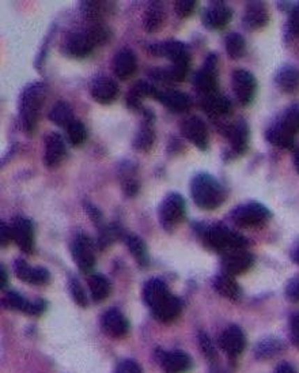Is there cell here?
<instances>
[{
    "instance_id": "obj_26",
    "label": "cell",
    "mask_w": 299,
    "mask_h": 373,
    "mask_svg": "<svg viewBox=\"0 0 299 373\" xmlns=\"http://www.w3.org/2000/svg\"><path fill=\"white\" fill-rule=\"evenodd\" d=\"M113 8H114L113 1H102V0H84L81 1L79 6L82 15L86 20L93 21L94 24H100L105 17H108Z\"/></svg>"
},
{
    "instance_id": "obj_44",
    "label": "cell",
    "mask_w": 299,
    "mask_h": 373,
    "mask_svg": "<svg viewBox=\"0 0 299 373\" xmlns=\"http://www.w3.org/2000/svg\"><path fill=\"white\" fill-rule=\"evenodd\" d=\"M197 8L196 0H176L174 1V13L180 20H185L190 17Z\"/></svg>"
},
{
    "instance_id": "obj_54",
    "label": "cell",
    "mask_w": 299,
    "mask_h": 373,
    "mask_svg": "<svg viewBox=\"0 0 299 373\" xmlns=\"http://www.w3.org/2000/svg\"><path fill=\"white\" fill-rule=\"evenodd\" d=\"M290 330H291V341H293V344L299 347V312L294 314L291 316Z\"/></svg>"
},
{
    "instance_id": "obj_34",
    "label": "cell",
    "mask_w": 299,
    "mask_h": 373,
    "mask_svg": "<svg viewBox=\"0 0 299 373\" xmlns=\"http://www.w3.org/2000/svg\"><path fill=\"white\" fill-rule=\"evenodd\" d=\"M214 289L217 293L229 300H238L241 297V288L236 281L234 275L227 272H220L214 278Z\"/></svg>"
},
{
    "instance_id": "obj_3",
    "label": "cell",
    "mask_w": 299,
    "mask_h": 373,
    "mask_svg": "<svg viewBox=\"0 0 299 373\" xmlns=\"http://www.w3.org/2000/svg\"><path fill=\"white\" fill-rule=\"evenodd\" d=\"M200 233L204 244L208 248L222 254H227L236 249H245L247 247V240L243 235L231 231L222 224L207 225L200 231Z\"/></svg>"
},
{
    "instance_id": "obj_13",
    "label": "cell",
    "mask_w": 299,
    "mask_h": 373,
    "mask_svg": "<svg viewBox=\"0 0 299 373\" xmlns=\"http://www.w3.org/2000/svg\"><path fill=\"white\" fill-rule=\"evenodd\" d=\"M203 25L210 30H222L233 20V10L224 1H213L203 13Z\"/></svg>"
},
{
    "instance_id": "obj_12",
    "label": "cell",
    "mask_w": 299,
    "mask_h": 373,
    "mask_svg": "<svg viewBox=\"0 0 299 373\" xmlns=\"http://www.w3.org/2000/svg\"><path fill=\"white\" fill-rule=\"evenodd\" d=\"M71 255L77 266L79 267V270L83 272H89L95 265L93 242L84 233L75 235L71 242Z\"/></svg>"
},
{
    "instance_id": "obj_14",
    "label": "cell",
    "mask_w": 299,
    "mask_h": 373,
    "mask_svg": "<svg viewBox=\"0 0 299 373\" xmlns=\"http://www.w3.org/2000/svg\"><path fill=\"white\" fill-rule=\"evenodd\" d=\"M11 229H13L14 241L17 242L20 249L25 254H33L34 244H36L33 222L25 217H15L13 219Z\"/></svg>"
},
{
    "instance_id": "obj_7",
    "label": "cell",
    "mask_w": 299,
    "mask_h": 373,
    "mask_svg": "<svg viewBox=\"0 0 299 373\" xmlns=\"http://www.w3.org/2000/svg\"><path fill=\"white\" fill-rule=\"evenodd\" d=\"M148 54L166 57L174 66H190V50L187 44L178 40H167L148 45Z\"/></svg>"
},
{
    "instance_id": "obj_29",
    "label": "cell",
    "mask_w": 299,
    "mask_h": 373,
    "mask_svg": "<svg viewBox=\"0 0 299 373\" xmlns=\"http://www.w3.org/2000/svg\"><path fill=\"white\" fill-rule=\"evenodd\" d=\"M170 294L171 293L169 288L166 286V284L158 278H153L147 281L143 286V298L151 309L155 308L158 304H161L163 300L167 298Z\"/></svg>"
},
{
    "instance_id": "obj_15",
    "label": "cell",
    "mask_w": 299,
    "mask_h": 373,
    "mask_svg": "<svg viewBox=\"0 0 299 373\" xmlns=\"http://www.w3.org/2000/svg\"><path fill=\"white\" fill-rule=\"evenodd\" d=\"M90 93H91V97L95 103H98L101 105H109L117 100L118 93H120V87H118L116 80L105 77V75H101L91 82Z\"/></svg>"
},
{
    "instance_id": "obj_33",
    "label": "cell",
    "mask_w": 299,
    "mask_h": 373,
    "mask_svg": "<svg viewBox=\"0 0 299 373\" xmlns=\"http://www.w3.org/2000/svg\"><path fill=\"white\" fill-rule=\"evenodd\" d=\"M118 179L124 193L128 198H134L139 192V182L136 179V166L132 161H124L118 166Z\"/></svg>"
},
{
    "instance_id": "obj_10",
    "label": "cell",
    "mask_w": 299,
    "mask_h": 373,
    "mask_svg": "<svg viewBox=\"0 0 299 373\" xmlns=\"http://www.w3.org/2000/svg\"><path fill=\"white\" fill-rule=\"evenodd\" d=\"M181 133L185 139H188L193 146H196L199 150L206 152L210 145V135L207 126L203 119L199 116H190L188 119L183 120L180 126Z\"/></svg>"
},
{
    "instance_id": "obj_4",
    "label": "cell",
    "mask_w": 299,
    "mask_h": 373,
    "mask_svg": "<svg viewBox=\"0 0 299 373\" xmlns=\"http://www.w3.org/2000/svg\"><path fill=\"white\" fill-rule=\"evenodd\" d=\"M187 215V202L178 192L167 193L158 207L160 224L164 231L171 232L183 224Z\"/></svg>"
},
{
    "instance_id": "obj_30",
    "label": "cell",
    "mask_w": 299,
    "mask_h": 373,
    "mask_svg": "<svg viewBox=\"0 0 299 373\" xmlns=\"http://www.w3.org/2000/svg\"><path fill=\"white\" fill-rule=\"evenodd\" d=\"M201 107L204 109V112L211 117H222V116L230 115L233 110L231 101L226 96L220 94L219 92L211 96L203 97Z\"/></svg>"
},
{
    "instance_id": "obj_47",
    "label": "cell",
    "mask_w": 299,
    "mask_h": 373,
    "mask_svg": "<svg viewBox=\"0 0 299 373\" xmlns=\"http://www.w3.org/2000/svg\"><path fill=\"white\" fill-rule=\"evenodd\" d=\"M84 212H86V214L90 217V219L94 222V225L97 226V228H102V226H105L104 225V215H102V213H101V210L95 206V205H93L91 202H84Z\"/></svg>"
},
{
    "instance_id": "obj_35",
    "label": "cell",
    "mask_w": 299,
    "mask_h": 373,
    "mask_svg": "<svg viewBox=\"0 0 299 373\" xmlns=\"http://www.w3.org/2000/svg\"><path fill=\"white\" fill-rule=\"evenodd\" d=\"M267 140L280 149H293L296 145V135L290 133L286 127H283L279 122L272 124L266 133Z\"/></svg>"
},
{
    "instance_id": "obj_2",
    "label": "cell",
    "mask_w": 299,
    "mask_h": 373,
    "mask_svg": "<svg viewBox=\"0 0 299 373\" xmlns=\"http://www.w3.org/2000/svg\"><path fill=\"white\" fill-rule=\"evenodd\" d=\"M190 195L194 205L206 212H214L226 199V191L217 179L206 172L197 173L190 180Z\"/></svg>"
},
{
    "instance_id": "obj_6",
    "label": "cell",
    "mask_w": 299,
    "mask_h": 373,
    "mask_svg": "<svg viewBox=\"0 0 299 373\" xmlns=\"http://www.w3.org/2000/svg\"><path fill=\"white\" fill-rule=\"evenodd\" d=\"M219 57L217 54H210L200 70L193 75V86L203 96H211L217 93L219 89Z\"/></svg>"
},
{
    "instance_id": "obj_1",
    "label": "cell",
    "mask_w": 299,
    "mask_h": 373,
    "mask_svg": "<svg viewBox=\"0 0 299 373\" xmlns=\"http://www.w3.org/2000/svg\"><path fill=\"white\" fill-rule=\"evenodd\" d=\"M48 86L44 82H31L24 87L20 96V122L27 135L37 130L40 115L47 100Z\"/></svg>"
},
{
    "instance_id": "obj_37",
    "label": "cell",
    "mask_w": 299,
    "mask_h": 373,
    "mask_svg": "<svg viewBox=\"0 0 299 373\" xmlns=\"http://www.w3.org/2000/svg\"><path fill=\"white\" fill-rule=\"evenodd\" d=\"M89 289H90V294H91L93 300L95 302H101V301L108 298L112 286H110V282L105 275L93 274L89 278Z\"/></svg>"
},
{
    "instance_id": "obj_42",
    "label": "cell",
    "mask_w": 299,
    "mask_h": 373,
    "mask_svg": "<svg viewBox=\"0 0 299 373\" xmlns=\"http://www.w3.org/2000/svg\"><path fill=\"white\" fill-rule=\"evenodd\" d=\"M67 138L72 146H81L87 139V130L81 120H74L67 129Z\"/></svg>"
},
{
    "instance_id": "obj_58",
    "label": "cell",
    "mask_w": 299,
    "mask_h": 373,
    "mask_svg": "<svg viewBox=\"0 0 299 373\" xmlns=\"http://www.w3.org/2000/svg\"><path fill=\"white\" fill-rule=\"evenodd\" d=\"M293 261H294L297 265H299V245L294 249V252H293Z\"/></svg>"
},
{
    "instance_id": "obj_39",
    "label": "cell",
    "mask_w": 299,
    "mask_h": 373,
    "mask_svg": "<svg viewBox=\"0 0 299 373\" xmlns=\"http://www.w3.org/2000/svg\"><path fill=\"white\" fill-rule=\"evenodd\" d=\"M124 240H125V244L128 247V251L135 258L139 266H147L148 262H150V258H148V251H147V247H146L144 241L135 236V235H127L124 237Z\"/></svg>"
},
{
    "instance_id": "obj_53",
    "label": "cell",
    "mask_w": 299,
    "mask_h": 373,
    "mask_svg": "<svg viewBox=\"0 0 299 373\" xmlns=\"http://www.w3.org/2000/svg\"><path fill=\"white\" fill-rule=\"evenodd\" d=\"M11 241H14L11 225L8 226L6 222H1V226H0V242H1V247H7Z\"/></svg>"
},
{
    "instance_id": "obj_32",
    "label": "cell",
    "mask_w": 299,
    "mask_h": 373,
    "mask_svg": "<svg viewBox=\"0 0 299 373\" xmlns=\"http://www.w3.org/2000/svg\"><path fill=\"white\" fill-rule=\"evenodd\" d=\"M276 86L287 94H294L299 90V70L294 66H283L275 75Z\"/></svg>"
},
{
    "instance_id": "obj_48",
    "label": "cell",
    "mask_w": 299,
    "mask_h": 373,
    "mask_svg": "<svg viewBox=\"0 0 299 373\" xmlns=\"http://www.w3.org/2000/svg\"><path fill=\"white\" fill-rule=\"evenodd\" d=\"M287 33L293 37H299V6L290 11L287 21Z\"/></svg>"
},
{
    "instance_id": "obj_25",
    "label": "cell",
    "mask_w": 299,
    "mask_h": 373,
    "mask_svg": "<svg viewBox=\"0 0 299 373\" xmlns=\"http://www.w3.org/2000/svg\"><path fill=\"white\" fill-rule=\"evenodd\" d=\"M161 367L166 373H185L190 371L192 361L190 357L181 350L161 353Z\"/></svg>"
},
{
    "instance_id": "obj_36",
    "label": "cell",
    "mask_w": 299,
    "mask_h": 373,
    "mask_svg": "<svg viewBox=\"0 0 299 373\" xmlns=\"http://www.w3.org/2000/svg\"><path fill=\"white\" fill-rule=\"evenodd\" d=\"M49 120L59 127L67 129L77 119L74 117V110L68 103L57 101L49 112Z\"/></svg>"
},
{
    "instance_id": "obj_23",
    "label": "cell",
    "mask_w": 299,
    "mask_h": 373,
    "mask_svg": "<svg viewBox=\"0 0 299 373\" xmlns=\"http://www.w3.org/2000/svg\"><path fill=\"white\" fill-rule=\"evenodd\" d=\"M137 70V57L130 48L118 51L113 59V73L120 80H128L135 75Z\"/></svg>"
},
{
    "instance_id": "obj_56",
    "label": "cell",
    "mask_w": 299,
    "mask_h": 373,
    "mask_svg": "<svg viewBox=\"0 0 299 373\" xmlns=\"http://www.w3.org/2000/svg\"><path fill=\"white\" fill-rule=\"evenodd\" d=\"M275 373H297L296 371H294V368L293 367H290L289 364H282V365H279L277 368H276V371H275Z\"/></svg>"
},
{
    "instance_id": "obj_24",
    "label": "cell",
    "mask_w": 299,
    "mask_h": 373,
    "mask_svg": "<svg viewBox=\"0 0 299 373\" xmlns=\"http://www.w3.org/2000/svg\"><path fill=\"white\" fill-rule=\"evenodd\" d=\"M102 330L113 338L124 337L130 330V323L127 318L116 308L108 309L101 319Z\"/></svg>"
},
{
    "instance_id": "obj_28",
    "label": "cell",
    "mask_w": 299,
    "mask_h": 373,
    "mask_svg": "<svg viewBox=\"0 0 299 373\" xmlns=\"http://www.w3.org/2000/svg\"><path fill=\"white\" fill-rule=\"evenodd\" d=\"M166 8L161 1H153L146 8L143 17V27L147 33L160 31L166 22Z\"/></svg>"
},
{
    "instance_id": "obj_55",
    "label": "cell",
    "mask_w": 299,
    "mask_h": 373,
    "mask_svg": "<svg viewBox=\"0 0 299 373\" xmlns=\"http://www.w3.org/2000/svg\"><path fill=\"white\" fill-rule=\"evenodd\" d=\"M7 282H8V274H7V270L6 267H0V288L4 289L7 286Z\"/></svg>"
},
{
    "instance_id": "obj_46",
    "label": "cell",
    "mask_w": 299,
    "mask_h": 373,
    "mask_svg": "<svg viewBox=\"0 0 299 373\" xmlns=\"http://www.w3.org/2000/svg\"><path fill=\"white\" fill-rule=\"evenodd\" d=\"M70 292L74 298V301L81 305V307H87V297L84 293V289L82 288L81 282L77 278L70 279Z\"/></svg>"
},
{
    "instance_id": "obj_8",
    "label": "cell",
    "mask_w": 299,
    "mask_h": 373,
    "mask_svg": "<svg viewBox=\"0 0 299 373\" xmlns=\"http://www.w3.org/2000/svg\"><path fill=\"white\" fill-rule=\"evenodd\" d=\"M95 44L87 30H75L68 33L61 43V54L70 59H84L93 54Z\"/></svg>"
},
{
    "instance_id": "obj_22",
    "label": "cell",
    "mask_w": 299,
    "mask_h": 373,
    "mask_svg": "<svg viewBox=\"0 0 299 373\" xmlns=\"http://www.w3.org/2000/svg\"><path fill=\"white\" fill-rule=\"evenodd\" d=\"M14 272L18 279L30 285H45L51 279V274L44 267H31L22 259L15 261Z\"/></svg>"
},
{
    "instance_id": "obj_18",
    "label": "cell",
    "mask_w": 299,
    "mask_h": 373,
    "mask_svg": "<svg viewBox=\"0 0 299 373\" xmlns=\"http://www.w3.org/2000/svg\"><path fill=\"white\" fill-rule=\"evenodd\" d=\"M254 263V256L246 249H236L223 254L222 268L230 275H240L246 272Z\"/></svg>"
},
{
    "instance_id": "obj_52",
    "label": "cell",
    "mask_w": 299,
    "mask_h": 373,
    "mask_svg": "<svg viewBox=\"0 0 299 373\" xmlns=\"http://www.w3.org/2000/svg\"><path fill=\"white\" fill-rule=\"evenodd\" d=\"M116 373H143L140 367L136 364L135 361L125 360L117 365Z\"/></svg>"
},
{
    "instance_id": "obj_51",
    "label": "cell",
    "mask_w": 299,
    "mask_h": 373,
    "mask_svg": "<svg viewBox=\"0 0 299 373\" xmlns=\"http://www.w3.org/2000/svg\"><path fill=\"white\" fill-rule=\"evenodd\" d=\"M286 297L291 302H299V277H294L286 286Z\"/></svg>"
},
{
    "instance_id": "obj_43",
    "label": "cell",
    "mask_w": 299,
    "mask_h": 373,
    "mask_svg": "<svg viewBox=\"0 0 299 373\" xmlns=\"http://www.w3.org/2000/svg\"><path fill=\"white\" fill-rule=\"evenodd\" d=\"M89 36L91 37L93 43L95 44V47H101L105 45L112 37V31L108 27H105L104 24H93L91 27H86Z\"/></svg>"
},
{
    "instance_id": "obj_20",
    "label": "cell",
    "mask_w": 299,
    "mask_h": 373,
    "mask_svg": "<svg viewBox=\"0 0 299 373\" xmlns=\"http://www.w3.org/2000/svg\"><path fill=\"white\" fill-rule=\"evenodd\" d=\"M154 98L174 113H185L192 108V98L180 90H157Z\"/></svg>"
},
{
    "instance_id": "obj_41",
    "label": "cell",
    "mask_w": 299,
    "mask_h": 373,
    "mask_svg": "<svg viewBox=\"0 0 299 373\" xmlns=\"http://www.w3.org/2000/svg\"><path fill=\"white\" fill-rule=\"evenodd\" d=\"M279 123L294 135L299 133V104L287 108L282 115Z\"/></svg>"
},
{
    "instance_id": "obj_38",
    "label": "cell",
    "mask_w": 299,
    "mask_h": 373,
    "mask_svg": "<svg viewBox=\"0 0 299 373\" xmlns=\"http://www.w3.org/2000/svg\"><path fill=\"white\" fill-rule=\"evenodd\" d=\"M3 305L8 309L24 312L27 315H33L34 311V301H29L22 294L17 292H7L3 297Z\"/></svg>"
},
{
    "instance_id": "obj_16",
    "label": "cell",
    "mask_w": 299,
    "mask_h": 373,
    "mask_svg": "<svg viewBox=\"0 0 299 373\" xmlns=\"http://www.w3.org/2000/svg\"><path fill=\"white\" fill-rule=\"evenodd\" d=\"M220 131L223 133L224 136H227L230 139L231 152L236 156H243L246 153L247 146H249L250 131H249V126L244 119L236 122L234 124L220 127Z\"/></svg>"
},
{
    "instance_id": "obj_11",
    "label": "cell",
    "mask_w": 299,
    "mask_h": 373,
    "mask_svg": "<svg viewBox=\"0 0 299 373\" xmlns=\"http://www.w3.org/2000/svg\"><path fill=\"white\" fill-rule=\"evenodd\" d=\"M233 90L241 105L252 104L257 92L256 77L247 70L237 68L233 73Z\"/></svg>"
},
{
    "instance_id": "obj_31",
    "label": "cell",
    "mask_w": 299,
    "mask_h": 373,
    "mask_svg": "<svg viewBox=\"0 0 299 373\" xmlns=\"http://www.w3.org/2000/svg\"><path fill=\"white\" fill-rule=\"evenodd\" d=\"M181 309H183V304L180 298L176 297L174 294H170L167 298H164L161 304H158L151 311L157 320L162 323H170L178 318V315L181 314Z\"/></svg>"
},
{
    "instance_id": "obj_40",
    "label": "cell",
    "mask_w": 299,
    "mask_h": 373,
    "mask_svg": "<svg viewBox=\"0 0 299 373\" xmlns=\"http://www.w3.org/2000/svg\"><path fill=\"white\" fill-rule=\"evenodd\" d=\"M224 47L229 57L233 60L244 57L246 52V43L240 33H229L224 38Z\"/></svg>"
},
{
    "instance_id": "obj_50",
    "label": "cell",
    "mask_w": 299,
    "mask_h": 373,
    "mask_svg": "<svg viewBox=\"0 0 299 373\" xmlns=\"http://www.w3.org/2000/svg\"><path fill=\"white\" fill-rule=\"evenodd\" d=\"M52 36H54V29L48 33V36H47V38L44 40V44H43V47H41V51H40V54H38V57H37V60H36V67L38 68V70H41V67L44 66V61H45V59H47V54H48V51H49V45H51V40H52Z\"/></svg>"
},
{
    "instance_id": "obj_49",
    "label": "cell",
    "mask_w": 299,
    "mask_h": 373,
    "mask_svg": "<svg viewBox=\"0 0 299 373\" xmlns=\"http://www.w3.org/2000/svg\"><path fill=\"white\" fill-rule=\"evenodd\" d=\"M200 347H201V350H203V353H204V356L208 358V360H211V361H214L215 360V357H217V353H215V349H214V345H213V342L210 341V338H208V335L207 334H200Z\"/></svg>"
},
{
    "instance_id": "obj_45",
    "label": "cell",
    "mask_w": 299,
    "mask_h": 373,
    "mask_svg": "<svg viewBox=\"0 0 299 373\" xmlns=\"http://www.w3.org/2000/svg\"><path fill=\"white\" fill-rule=\"evenodd\" d=\"M280 349H282V345L279 344V341L267 339V341L261 342L256 349V354L259 358H268V357L275 356L276 353H279Z\"/></svg>"
},
{
    "instance_id": "obj_21",
    "label": "cell",
    "mask_w": 299,
    "mask_h": 373,
    "mask_svg": "<svg viewBox=\"0 0 299 373\" xmlns=\"http://www.w3.org/2000/svg\"><path fill=\"white\" fill-rule=\"evenodd\" d=\"M243 24L247 30H259L270 24V13L263 1H250L246 4Z\"/></svg>"
},
{
    "instance_id": "obj_17",
    "label": "cell",
    "mask_w": 299,
    "mask_h": 373,
    "mask_svg": "<svg viewBox=\"0 0 299 373\" xmlns=\"http://www.w3.org/2000/svg\"><path fill=\"white\" fill-rule=\"evenodd\" d=\"M67 156L64 138L57 133H49L44 145V163L48 169L57 168Z\"/></svg>"
},
{
    "instance_id": "obj_5",
    "label": "cell",
    "mask_w": 299,
    "mask_h": 373,
    "mask_svg": "<svg viewBox=\"0 0 299 373\" xmlns=\"http://www.w3.org/2000/svg\"><path fill=\"white\" fill-rule=\"evenodd\" d=\"M272 214L267 206L260 202H247L236 207L230 218L240 228H257L270 221Z\"/></svg>"
},
{
    "instance_id": "obj_19",
    "label": "cell",
    "mask_w": 299,
    "mask_h": 373,
    "mask_svg": "<svg viewBox=\"0 0 299 373\" xmlns=\"http://www.w3.org/2000/svg\"><path fill=\"white\" fill-rule=\"evenodd\" d=\"M219 345L229 357H238L240 354H243L246 345L243 330L238 326L227 327L219 337Z\"/></svg>"
},
{
    "instance_id": "obj_9",
    "label": "cell",
    "mask_w": 299,
    "mask_h": 373,
    "mask_svg": "<svg viewBox=\"0 0 299 373\" xmlns=\"http://www.w3.org/2000/svg\"><path fill=\"white\" fill-rule=\"evenodd\" d=\"M141 112H143V122L140 123V127L136 133L132 145H134V149L137 152L148 153L154 147L155 139H157L155 113H154V110H151L148 108H143Z\"/></svg>"
},
{
    "instance_id": "obj_57",
    "label": "cell",
    "mask_w": 299,
    "mask_h": 373,
    "mask_svg": "<svg viewBox=\"0 0 299 373\" xmlns=\"http://www.w3.org/2000/svg\"><path fill=\"white\" fill-rule=\"evenodd\" d=\"M293 160H294V166H296V169H297V172L299 173V149H297V150L294 152V157H293Z\"/></svg>"
},
{
    "instance_id": "obj_27",
    "label": "cell",
    "mask_w": 299,
    "mask_h": 373,
    "mask_svg": "<svg viewBox=\"0 0 299 373\" xmlns=\"http://www.w3.org/2000/svg\"><path fill=\"white\" fill-rule=\"evenodd\" d=\"M157 90L158 89L153 83H150L147 80L136 82L135 85L130 89L128 94H127V98H125L127 107L132 109V110H141L143 109V105H141L143 100L146 97H154Z\"/></svg>"
}]
</instances>
